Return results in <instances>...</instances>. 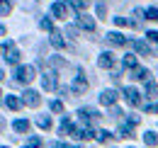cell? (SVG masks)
<instances>
[{
    "label": "cell",
    "mask_w": 158,
    "mask_h": 148,
    "mask_svg": "<svg viewBox=\"0 0 158 148\" xmlns=\"http://www.w3.org/2000/svg\"><path fill=\"white\" fill-rule=\"evenodd\" d=\"M34 66H17V71H15V83H20V85H27V83H32L34 80Z\"/></svg>",
    "instance_id": "cell-1"
},
{
    "label": "cell",
    "mask_w": 158,
    "mask_h": 148,
    "mask_svg": "<svg viewBox=\"0 0 158 148\" xmlns=\"http://www.w3.org/2000/svg\"><path fill=\"white\" fill-rule=\"evenodd\" d=\"M2 51H5V61H7L10 66H17V63H20V51L15 49L12 41H7V44L2 46Z\"/></svg>",
    "instance_id": "cell-2"
},
{
    "label": "cell",
    "mask_w": 158,
    "mask_h": 148,
    "mask_svg": "<svg viewBox=\"0 0 158 148\" xmlns=\"http://www.w3.org/2000/svg\"><path fill=\"white\" fill-rule=\"evenodd\" d=\"M51 15L59 17V19H66L68 17V2H66V0H56V2L51 5Z\"/></svg>",
    "instance_id": "cell-3"
},
{
    "label": "cell",
    "mask_w": 158,
    "mask_h": 148,
    "mask_svg": "<svg viewBox=\"0 0 158 148\" xmlns=\"http://www.w3.org/2000/svg\"><path fill=\"white\" fill-rule=\"evenodd\" d=\"M41 85H44V90H56V85H59L56 73L54 71H46V73L41 75Z\"/></svg>",
    "instance_id": "cell-4"
},
{
    "label": "cell",
    "mask_w": 158,
    "mask_h": 148,
    "mask_svg": "<svg viewBox=\"0 0 158 148\" xmlns=\"http://www.w3.org/2000/svg\"><path fill=\"white\" fill-rule=\"evenodd\" d=\"M71 90H73V92H78V95L88 90V80H85V73H83V71H78L76 80H73V85H71Z\"/></svg>",
    "instance_id": "cell-5"
},
{
    "label": "cell",
    "mask_w": 158,
    "mask_h": 148,
    "mask_svg": "<svg viewBox=\"0 0 158 148\" xmlns=\"http://www.w3.org/2000/svg\"><path fill=\"white\" fill-rule=\"evenodd\" d=\"M124 97H127V102H129L131 107H139V105H141V92H139L136 88H124Z\"/></svg>",
    "instance_id": "cell-6"
},
{
    "label": "cell",
    "mask_w": 158,
    "mask_h": 148,
    "mask_svg": "<svg viewBox=\"0 0 158 148\" xmlns=\"http://www.w3.org/2000/svg\"><path fill=\"white\" fill-rule=\"evenodd\" d=\"M22 102L27 105V107H39V102H41V97L37 90H27L24 92V97H22Z\"/></svg>",
    "instance_id": "cell-7"
},
{
    "label": "cell",
    "mask_w": 158,
    "mask_h": 148,
    "mask_svg": "<svg viewBox=\"0 0 158 148\" xmlns=\"http://www.w3.org/2000/svg\"><path fill=\"white\" fill-rule=\"evenodd\" d=\"M107 41H110L112 46H127V44H129V39L124 37V34H119V32H110V34H107Z\"/></svg>",
    "instance_id": "cell-8"
},
{
    "label": "cell",
    "mask_w": 158,
    "mask_h": 148,
    "mask_svg": "<svg viewBox=\"0 0 158 148\" xmlns=\"http://www.w3.org/2000/svg\"><path fill=\"white\" fill-rule=\"evenodd\" d=\"M100 102H102L105 107H112V105L117 102V92H114V90H102V95H100Z\"/></svg>",
    "instance_id": "cell-9"
},
{
    "label": "cell",
    "mask_w": 158,
    "mask_h": 148,
    "mask_svg": "<svg viewBox=\"0 0 158 148\" xmlns=\"http://www.w3.org/2000/svg\"><path fill=\"white\" fill-rule=\"evenodd\" d=\"M98 66H100V68H112V66H114V56L110 54V51L100 54V58H98Z\"/></svg>",
    "instance_id": "cell-10"
},
{
    "label": "cell",
    "mask_w": 158,
    "mask_h": 148,
    "mask_svg": "<svg viewBox=\"0 0 158 148\" xmlns=\"http://www.w3.org/2000/svg\"><path fill=\"white\" fill-rule=\"evenodd\" d=\"M73 136L80 138V141H88V138H93V136H95V131L90 129V126H80V129L73 131Z\"/></svg>",
    "instance_id": "cell-11"
},
{
    "label": "cell",
    "mask_w": 158,
    "mask_h": 148,
    "mask_svg": "<svg viewBox=\"0 0 158 148\" xmlns=\"http://www.w3.org/2000/svg\"><path fill=\"white\" fill-rule=\"evenodd\" d=\"M22 105H24V102H22L20 97H15V95H7V97H5V107H7V109H12V112H17Z\"/></svg>",
    "instance_id": "cell-12"
},
{
    "label": "cell",
    "mask_w": 158,
    "mask_h": 148,
    "mask_svg": "<svg viewBox=\"0 0 158 148\" xmlns=\"http://www.w3.org/2000/svg\"><path fill=\"white\" fill-rule=\"evenodd\" d=\"M78 114H80V119H83L85 124H90V121H95V119H98V112H95V109H90V107H83Z\"/></svg>",
    "instance_id": "cell-13"
},
{
    "label": "cell",
    "mask_w": 158,
    "mask_h": 148,
    "mask_svg": "<svg viewBox=\"0 0 158 148\" xmlns=\"http://www.w3.org/2000/svg\"><path fill=\"white\" fill-rule=\"evenodd\" d=\"M78 22H80V27H83V29H88V32H95V19L88 17L85 12H83V15L78 17Z\"/></svg>",
    "instance_id": "cell-14"
},
{
    "label": "cell",
    "mask_w": 158,
    "mask_h": 148,
    "mask_svg": "<svg viewBox=\"0 0 158 148\" xmlns=\"http://www.w3.org/2000/svg\"><path fill=\"white\" fill-rule=\"evenodd\" d=\"M131 78H134V80H146V83H148V80H151V73H148L146 68H134V71H131Z\"/></svg>",
    "instance_id": "cell-15"
},
{
    "label": "cell",
    "mask_w": 158,
    "mask_h": 148,
    "mask_svg": "<svg viewBox=\"0 0 158 148\" xmlns=\"http://www.w3.org/2000/svg\"><path fill=\"white\" fill-rule=\"evenodd\" d=\"M49 41H51V46H54V49H66V39L61 37L59 32H54V34H51V39H49Z\"/></svg>",
    "instance_id": "cell-16"
},
{
    "label": "cell",
    "mask_w": 158,
    "mask_h": 148,
    "mask_svg": "<svg viewBox=\"0 0 158 148\" xmlns=\"http://www.w3.org/2000/svg\"><path fill=\"white\" fill-rule=\"evenodd\" d=\"M131 46H134V49H136L139 54H143V56H151V49H148V44H146V41H131Z\"/></svg>",
    "instance_id": "cell-17"
},
{
    "label": "cell",
    "mask_w": 158,
    "mask_h": 148,
    "mask_svg": "<svg viewBox=\"0 0 158 148\" xmlns=\"http://www.w3.org/2000/svg\"><path fill=\"white\" fill-rule=\"evenodd\" d=\"M12 129L17 131V134H27V131H29V121H27V119H17V121L12 124Z\"/></svg>",
    "instance_id": "cell-18"
},
{
    "label": "cell",
    "mask_w": 158,
    "mask_h": 148,
    "mask_svg": "<svg viewBox=\"0 0 158 148\" xmlns=\"http://www.w3.org/2000/svg\"><path fill=\"white\" fill-rule=\"evenodd\" d=\"M143 143H146V146H158V134L146 131V134H143Z\"/></svg>",
    "instance_id": "cell-19"
},
{
    "label": "cell",
    "mask_w": 158,
    "mask_h": 148,
    "mask_svg": "<svg viewBox=\"0 0 158 148\" xmlns=\"http://www.w3.org/2000/svg\"><path fill=\"white\" fill-rule=\"evenodd\" d=\"M76 126H73V121L68 119V117H63V121H61V134H73Z\"/></svg>",
    "instance_id": "cell-20"
},
{
    "label": "cell",
    "mask_w": 158,
    "mask_h": 148,
    "mask_svg": "<svg viewBox=\"0 0 158 148\" xmlns=\"http://www.w3.org/2000/svg\"><path fill=\"white\" fill-rule=\"evenodd\" d=\"M37 124H39V129L49 131V129H51V117H49V114H41L39 119H37Z\"/></svg>",
    "instance_id": "cell-21"
},
{
    "label": "cell",
    "mask_w": 158,
    "mask_h": 148,
    "mask_svg": "<svg viewBox=\"0 0 158 148\" xmlns=\"http://www.w3.org/2000/svg\"><path fill=\"white\" fill-rule=\"evenodd\" d=\"M12 12V5H10V0H0V17H7Z\"/></svg>",
    "instance_id": "cell-22"
},
{
    "label": "cell",
    "mask_w": 158,
    "mask_h": 148,
    "mask_svg": "<svg viewBox=\"0 0 158 148\" xmlns=\"http://www.w3.org/2000/svg\"><path fill=\"white\" fill-rule=\"evenodd\" d=\"M146 95H148V97H158V85L153 83V80L146 83Z\"/></svg>",
    "instance_id": "cell-23"
},
{
    "label": "cell",
    "mask_w": 158,
    "mask_h": 148,
    "mask_svg": "<svg viewBox=\"0 0 158 148\" xmlns=\"http://www.w3.org/2000/svg\"><path fill=\"white\" fill-rule=\"evenodd\" d=\"M117 136H122V138H131V136H134V134H131V126H129V124H122Z\"/></svg>",
    "instance_id": "cell-24"
},
{
    "label": "cell",
    "mask_w": 158,
    "mask_h": 148,
    "mask_svg": "<svg viewBox=\"0 0 158 148\" xmlns=\"http://www.w3.org/2000/svg\"><path fill=\"white\" fill-rule=\"evenodd\" d=\"M95 138H98L100 143H107V141L112 138V134H110L107 129H102V131H98V134H95Z\"/></svg>",
    "instance_id": "cell-25"
},
{
    "label": "cell",
    "mask_w": 158,
    "mask_h": 148,
    "mask_svg": "<svg viewBox=\"0 0 158 148\" xmlns=\"http://www.w3.org/2000/svg\"><path fill=\"white\" fill-rule=\"evenodd\" d=\"M124 68H131V71H134V68H139L136 66V56H124Z\"/></svg>",
    "instance_id": "cell-26"
},
{
    "label": "cell",
    "mask_w": 158,
    "mask_h": 148,
    "mask_svg": "<svg viewBox=\"0 0 158 148\" xmlns=\"http://www.w3.org/2000/svg\"><path fill=\"white\" fill-rule=\"evenodd\" d=\"M39 27H41V29H46V32H51V34H54V22H51L49 17H44V19H41V22H39Z\"/></svg>",
    "instance_id": "cell-27"
},
{
    "label": "cell",
    "mask_w": 158,
    "mask_h": 148,
    "mask_svg": "<svg viewBox=\"0 0 158 148\" xmlns=\"http://www.w3.org/2000/svg\"><path fill=\"white\" fill-rule=\"evenodd\" d=\"M49 63H51L54 68H63V66H66V61H63V58H59V56H51V58H49Z\"/></svg>",
    "instance_id": "cell-28"
},
{
    "label": "cell",
    "mask_w": 158,
    "mask_h": 148,
    "mask_svg": "<svg viewBox=\"0 0 158 148\" xmlns=\"http://www.w3.org/2000/svg\"><path fill=\"white\" fill-rule=\"evenodd\" d=\"M90 5V0H76V10H78V15H83V10Z\"/></svg>",
    "instance_id": "cell-29"
},
{
    "label": "cell",
    "mask_w": 158,
    "mask_h": 148,
    "mask_svg": "<svg viewBox=\"0 0 158 148\" xmlns=\"http://www.w3.org/2000/svg\"><path fill=\"white\" fill-rule=\"evenodd\" d=\"M143 15H146V19H158V10H156V7H148Z\"/></svg>",
    "instance_id": "cell-30"
},
{
    "label": "cell",
    "mask_w": 158,
    "mask_h": 148,
    "mask_svg": "<svg viewBox=\"0 0 158 148\" xmlns=\"http://www.w3.org/2000/svg\"><path fill=\"white\" fill-rule=\"evenodd\" d=\"M51 112H56V114H61V112H63V102H59V100H54V102H51Z\"/></svg>",
    "instance_id": "cell-31"
},
{
    "label": "cell",
    "mask_w": 158,
    "mask_h": 148,
    "mask_svg": "<svg viewBox=\"0 0 158 148\" xmlns=\"http://www.w3.org/2000/svg\"><path fill=\"white\" fill-rule=\"evenodd\" d=\"M107 15V7H105V2H98V17H105Z\"/></svg>",
    "instance_id": "cell-32"
},
{
    "label": "cell",
    "mask_w": 158,
    "mask_h": 148,
    "mask_svg": "<svg viewBox=\"0 0 158 148\" xmlns=\"http://www.w3.org/2000/svg\"><path fill=\"white\" fill-rule=\"evenodd\" d=\"M27 146H29V148H39V146H41V141H39V138H37V136H32Z\"/></svg>",
    "instance_id": "cell-33"
},
{
    "label": "cell",
    "mask_w": 158,
    "mask_h": 148,
    "mask_svg": "<svg viewBox=\"0 0 158 148\" xmlns=\"http://www.w3.org/2000/svg\"><path fill=\"white\" fill-rule=\"evenodd\" d=\"M114 24H117V27H127L129 19H127V17H114Z\"/></svg>",
    "instance_id": "cell-34"
},
{
    "label": "cell",
    "mask_w": 158,
    "mask_h": 148,
    "mask_svg": "<svg viewBox=\"0 0 158 148\" xmlns=\"http://www.w3.org/2000/svg\"><path fill=\"white\" fill-rule=\"evenodd\" d=\"M146 112H148V114H158V102L148 105V107H146Z\"/></svg>",
    "instance_id": "cell-35"
},
{
    "label": "cell",
    "mask_w": 158,
    "mask_h": 148,
    "mask_svg": "<svg viewBox=\"0 0 158 148\" xmlns=\"http://www.w3.org/2000/svg\"><path fill=\"white\" fill-rule=\"evenodd\" d=\"M127 124H129V126H136V124H139V117H136V114H131V117H129V121H127Z\"/></svg>",
    "instance_id": "cell-36"
},
{
    "label": "cell",
    "mask_w": 158,
    "mask_h": 148,
    "mask_svg": "<svg viewBox=\"0 0 158 148\" xmlns=\"http://www.w3.org/2000/svg\"><path fill=\"white\" fill-rule=\"evenodd\" d=\"M0 37H5V27L2 24H0Z\"/></svg>",
    "instance_id": "cell-37"
},
{
    "label": "cell",
    "mask_w": 158,
    "mask_h": 148,
    "mask_svg": "<svg viewBox=\"0 0 158 148\" xmlns=\"http://www.w3.org/2000/svg\"><path fill=\"white\" fill-rule=\"evenodd\" d=\"M2 78H5V73H2V68H0V80H2Z\"/></svg>",
    "instance_id": "cell-38"
},
{
    "label": "cell",
    "mask_w": 158,
    "mask_h": 148,
    "mask_svg": "<svg viewBox=\"0 0 158 148\" xmlns=\"http://www.w3.org/2000/svg\"><path fill=\"white\" fill-rule=\"evenodd\" d=\"M0 148H7V146H0Z\"/></svg>",
    "instance_id": "cell-39"
},
{
    "label": "cell",
    "mask_w": 158,
    "mask_h": 148,
    "mask_svg": "<svg viewBox=\"0 0 158 148\" xmlns=\"http://www.w3.org/2000/svg\"><path fill=\"white\" fill-rule=\"evenodd\" d=\"M73 148H78V146H73Z\"/></svg>",
    "instance_id": "cell-40"
}]
</instances>
